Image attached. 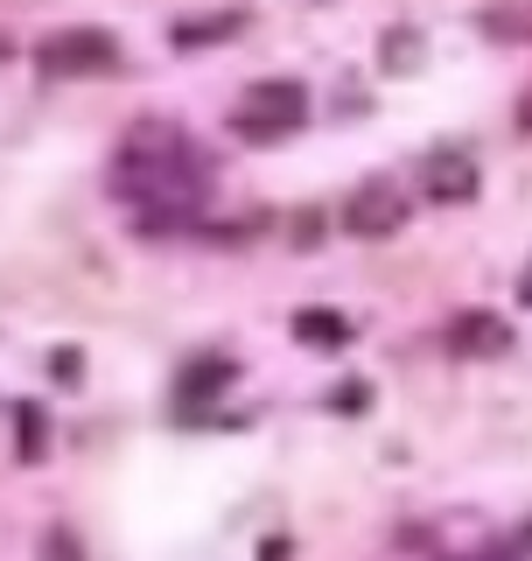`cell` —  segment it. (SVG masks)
I'll return each instance as SVG.
<instances>
[{"label":"cell","instance_id":"cell-1","mask_svg":"<svg viewBox=\"0 0 532 561\" xmlns=\"http://www.w3.org/2000/svg\"><path fill=\"white\" fill-rule=\"evenodd\" d=\"M301 119H309V84H294V78H259L253 92L239 99V134L245 140H280V134H294Z\"/></svg>","mask_w":532,"mask_h":561},{"label":"cell","instance_id":"cell-2","mask_svg":"<svg viewBox=\"0 0 532 561\" xmlns=\"http://www.w3.org/2000/svg\"><path fill=\"white\" fill-rule=\"evenodd\" d=\"M35 64L49 78H99V70H119V43L105 28H57L35 43Z\"/></svg>","mask_w":532,"mask_h":561},{"label":"cell","instance_id":"cell-3","mask_svg":"<svg viewBox=\"0 0 532 561\" xmlns=\"http://www.w3.org/2000/svg\"><path fill=\"white\" fill-rule=\"evenodd\" d=\"M406 218H414V190L393 183V175H371L358 197L344 204V225L358 239H393V232H406Z\"/></svg>","mask_w":532,"mask_h":561},{"label":"cell","instance_id":"cell-4","mask_svg":"<svg viewBox=\"0 0 532 561\" xmlns=\"http://www.w3.org/2000/svg\"><path fill=\"white\" fill-rule=\"evenodd\" d=\"M420 197H435V204H470V197H476V162H470V154H435V162L420 169Z\"/></svg>","mask_w":532,"mask_h":561},{"label":"cell","instance_id":"cell-5","mask_svg":"<svg viewBox=\"0 0 532 561\" xmlns=\"http://www.w3.org/2000/svg\"><path fill=\"white\" fill-rule=\"evenodd\" d=\"M449 344L463 351V358H470V351H476V358H498V351L511 344V330L498 323V316L476 309V316H455V323H449Z\"/></svg>","mask_w":532,"mask_h":561},{"label":"cell","instance_id":"cell-6","mask_svg":"<svg viewBox=\"0 0 532 561\" xmlns=\"http://www.w3.org/2000/svg\"><path fill=\"white\" fill-rule=\"evenodd\" d=\"M294 337L315 344V351H344V344H350V323H344L336 309H301V316H294Z\"/></svg>","mask_w":532,"mask_h":561},{"label":"cell","instance_id":"cell-7","mask_svg":"<svg viewBox=\"0 0 532 561\" xmlns=\"http://www.w3.org/2000/svg\"><path fill=\"white\" fill-rule=\"evenodd\" d=\"M239 28H245V8H232V14H210V22H175L169 43H175V49H204V43H232Z\"/></svg>","mask_w":532,"mask_h":561},{"label":"cell","instance_id":"cell-8","mask_svg":"<svg viewBox=\"0 0 532 561\" xmlns=\"http://www.w3.org/2000/svg\"><path fill=\"white\" fill-rule=\"evenodd\" d=\"M484 35H490V43H532V0H505V8H490Z\"/></svg>","mask_w":532,"mask_h":561},{"label":"cell","instance_id":"cell-9","mask_svg":"<svg viewBox=\"0 0 532 561\" xmlns=\"http://www.w3.org/2000/svg\"><path fill=\"white\" fill-rule=\"evenodd\" d=\"M414 57H420V35L414 28H393V35H385V70H414Z\"/></svg>","mask_w":532,"mask_h":561},{"label":"cell","instance_id":"cell-10","mask_svg":"<svg viewBox=\"0 0 532 561\" xmlns=\"http://www.w3.org/2000/svg\"><path fill=\"white\" fill-rule=\"evenodd\" d=\"M224 379H232V365H224V358H210L204 373H189V379H183V393L197 400V393H210V386H224Z\"/></svg>","mask_w":532,"mask_h":561},{"label":"cell","instance_id":"cell-11","mask_svg":"<svg viewBox=\"0 0 532 561\" xmlns=\"http://www.w3.org/2000/svg\"><path fill=\"white\" fill-rule=\"evenodd\" d=\"M43 435H49V428H43V414L22 408V449H28V456H43Z\"/></svg>","mask_w":532,"mask_h":561},{"label":"cell","instance_id":"cell-12","mask_svg":"<svg viewBox=\"0 0 532 561\" xmlns=\"http://www.w3.org/2000/svg\"><path fill=\"white\" fill-rule=\"evenodd\" d=\"M365 400H371V393H365V386H336V408H344V414H358V408H365Z\"/></svg>","mask_w":532,"mask_h":561},{"label":"cell","instance_id":"cell-13","mask_svg":"<svg viewBox=\"0 0 532 561\" xmlns=\"http://www.w3.org/2000/svg\"><path fill=\"white\" fill-rule=\"evenodd\" d=\"M519 127L532 134V84H525V92H519Z\"/></svg>","mask_w":532,"mask_h":561},{"label":"cell","instance_id":"cell-14","mask_svg":"<svg viewBox=\"0 0 532 561\" xmlns=\"http://www.w3.org/2000/svg\"><path fill=\"white\" fill-rule=\"evenodd\" d=\"M519 302H532V267H525V280H519Z\"/></svg>","mask_w":532,"mask_h":561},{"label":"cell","instance_id":"cell-15","mask_svg":"<svg viewBox=\"0 0 532 561\" xmlns=\"http://www.w3.org/2000/svg\"><path fill=\"white\" fill-rule=\"evenodd\" d=\"M8 57H14V43H8V35H0V64H8Z\"/></svg>","mask_w":532,"mask_h":561}]
</instances>
